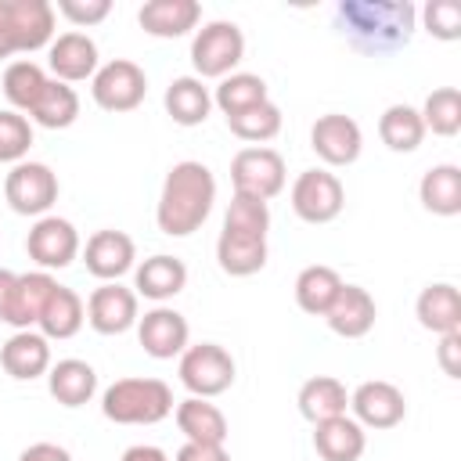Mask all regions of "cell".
<instances>
[{"instance_id": "cell-1", "label": "cell", "mask_w": 461, "mask_h": 461, "mask_svg": "<svg viewBox=\"0 0 461 461\" xmlns=\"http://www.w3.org/2000/svg\"><path fill=\"white\" fill-rule=\"evenodd\" d=\"M418 11L407 0H342L335 7V29L360 54H396L414 36Z\"/></svg>"}, {"instance_id": "cell-2", "label": "cell", "mask_w": 461, "mask_h": 461, "mask_svg": "<svg viewBox=\"0 0 461 461\" xmlns=\"http://www.w3.org/2000/svg\"><path fill=\"white\" fill-rule=\"evenodd\" d=\"M212 205H216L212 169L205 162L184 158V162H173L166 180H162L158 205H155V223L169 238H187L209 220Z\"/></svg>"}, {"instance_id": "cell-3", "label": "cell", "mask_w": 461, "mask_h": 461, "mask_svg": "<svg viewBox=\"0 0 461 461\" xmlns=\"http://www.w3.org/2000/svg\"><path fill=\"white\" fill-rule=\"evenodd\" d=\"M173 407V389L162 378H115L101 393V414L115 425H158Z\"/></svg>"}, {"instance_id": "cell-4", "label": "cell", "mask_w": 461, "mask_h": 461, "mask_svg": "<svg viewBox=\"0 0 461 461\" xmlns=\"http://www.w3.org/2000/svg\"><path fill=\"white\" fill-rule=\"evenodd\" d=\"M241 58H245V32L234 22L216 18V22H205L202 29H194L191 65H194L198 79H223L241 65Z\"/></svg>"}, {"instance_id": "cell-5", "label": "cell", "mask_w": 461, "mask_h": 461, "mask_svg": "<svg viewBox=\"0 0 461 461\" xmlns=\"http://www.w3.org/2000/svg\"><path fill=\"white\" fill-rule=\"evenodd\" d=\"M176 375H180V385L191 396L212 400V396H220V393H227L234 385L238 364L220 342H194V346H187L180 353Z\"/></svg>"}, {"instance_id": "cell-6", "label": "cell", "mask_w": 461, "mask_h": 461, "mask_svg": "<svg viewBox=\"0 0 461 461\" xmlns=\"http://www.w3.org/2000/svg\"><path fill=\"white\" fill-rule=\"evenodd\" d=\"M58 191H61L58 173L47 162L25 158V162L11 166L7 176H4V202L18 216H36V220L47 216L58 202Z\"/></svg>"}, {"instance_id": "cell-7", "label": "cell", "mask_w": 461, "mask_h": 461, "mask_svg": "<svg viewBox=\"0 0 461 461\" xmlns=\"http://www.w3.org/2000/svg\"><path fill=\"white\" fill-rule=\"evenodd\" d=\"M285 180H288L285 158H281V151H274L267 144H249L230 158L234 194H249V198L270 202V198H277L285 191Z\"/></svg>"}, {"instance_id": "cell-8", "label": "cell", "mask_w": 461, "mask_h": 461, "mask_svg": "<svg viewBox=\"0 0 461 461\" xmlns=\"http://www.w3.org/2000/svg\"><path fill=\"white\" fill-rule=\"evenodd\" d=\"M90 97L104 112H133L148 97V76L137 61L130 58H112L104 61L94 79H90Z\"/></svg>"}, {"instance_id": "cell-9", "label": "cell", "mask_w": 461, "mask_h": 461, "mask_svg": "<svg viewBox=\"0 0 461 461\" xmlns=\"http://www.w3.org/2000/svg\"><path fill=\"white\" fill-rule=\"evenodd\" d=\"M292 212L303 223H331L346 209V187L331 169H303L292 180Z\"/></svg>"}, {"instance_id": "cell-10", "label": "cell", "mask_w": 461, "mask_h": 461, "mask_svg": "<svg viewBox=\"0 0 461 461\" xmlns=\"http://www.w3.org/2000/svg\"><path fill=\"white\" fill-rule=\"evenodd\" d=\"M79 249H83V241H79V230H76V223L72 220H65V216H54V212H47V216H40L32 227H29V234H25V252H29V259L40 267V270H65L68 263H76L79 259Z\"/></svg>"}, {"instance_id": "cell-11", "label": "cell", "mask_w": 461, "mask_h": 461, "mask_svg": "<svg viewBox=\"0 0 461 461\" xmlns=\"http://www.w3.org/2000/svg\"><path fill=\"white\" fill-rule=\"evenodd\" d=\"M310 148L324 166H353L364 151V130L353 115L328 112L317 115V122L310 126Z\"/></svg>"}, {"instance_id": "cell-12", "label": "cell", "mask_w": 461, "mask_h": 461, "mask_svg": "<svg viewBox=\"0 0 461 461\" xmlns=\"http://www.w3.org/2000/svg\"><path fill=\"white\" fill-rule=\"evenodd\" d=\"M137 317H140V299L133 288L119 281H101L86 295V324L97 335H126L130 328H137Z\"/></svg>"}, {"instance_id": "cell-13", "label": "cell", "mask_w": 461, "mask_h": 461, "mask_svg": "<svg viewBox=\"0 0 461 461\" xmlns=\"http://www.w3.org/2000/svg\"><path fill=\"white\" fill-rule=\"evenodd\" d=\"M349 411L364 429H396L407 418V396L385 378H367L349 393Z\"/></svg>"}, {"instance_id": "cell-14", "label": "cell", "mask_w": 461, "mask_h": 461, "mask_svg": "<svg viewBox=\"0 0 461 461\" xmlns=\"http://www.w3.org/2000/svg\"><path fill=\"white\" fill-rule=\"evenodd\" d=\"M137 342L151 360H173L191 346V324L180 310L162 303L137 317Z\"/></svg>"}, {"instance_id": "cell-15", "label": "cell", "mask_w": 461, "mask_h": 461, "mask_svg": "<svg viewBox=\"0 0 461 461\" xmlns=\"http://www.w3.org/2000/svg\"><path fill=\"white\" fill-rule=\"evenodd\" d=\"M79 256H83L86 274H94L97 281H119V277H126L137 267V245H133V238L126 230H115V227L94 230L86 238V245L79 249Z\"/></svg>"}, {"instance_id": "cell-16", "label": "cell", "mask_w": 461, "mask_h": 461, "mask_svg": "<svg viewBox=\"0 0 461 461\" xmlns=\"http://www.w3.org/2000/svg\"><path fill=\"white\" fill-rule=\"evenodd\" d=\"M14 54H32L54 40V4L47 0H4Z\"/></svg>"}, {"instance_id": "cell-17", "label": "cell", "mask_w": 461, "mask_h": 461, "mask_svg": "<svg viewBox=\"0 0 461 461\" xmlns=\"http://www.w3.org/2000/svg\"><path fill=\"white\" fill-rule=\"evenodd\" d=\"M47 65L54 72V79L61 83H83V79H94V72L101 68V58H97V43L86 36V32H61L50 40L47 47Z\"/></svg>"}, {"instance_id": "cell-18", "label": "cell", "mask_w": 461, "mask_h": 461, "mask_svg": "<svg viewBox=\"0 0 461 461\" xmlns=\"http://www.w3.org/2000/svg\"><path fill=\"white\" fill-rule=\"evenodd\" d=\"M187 288V267L180 256H169V252H155L148 259H140L133 267V292L137 299H151L155 306L169 303L173 295H180Z\"/></svg>"}, {"instance_id": "cell-19", "label": "cell", "mask_w": 461, "mask_h": 461, "mask_svg": "<svg viewBox=\"0 0 461 461\" xmlns=\"http://www.w3.org/2000/svg\"><path fill=\"white\" fill-rule=\"evenodd\" d=\"M375 317H378V306H375V295L364 285H342L335 303L324 313L328 328L339 339H364L375 328Z\"/></svg>"}, {"instance_id": "cell-20", "label": "cell", "mask_w": 461, "mask_h": 461, "mask_svg": "<svg viewBox=\"0 0 461 461\" xmlns=\"http://www.w3.org/2000/svg\"><path fill=\"white\" fill-rule=\"evenodd\" d=\"M50 339H43L36 328L14 331L4 346H0V367L14 378V382H32L40 375L50 371Z\"/></svg>"}, {"instance_id": "cell-21", "label": "cell", "mask_w": 461, "mask_h": 461, "mask_svg": "<svg viewBox=\"0 0 461 461\" xmlns=\"http://www.w3.org/2000/svg\"><path fill=\"white\" fill-rule=\"evenodd\" d=\"M137 22L148 36L176 40L202 25V4L198 0H148L137 11Z\"/></svg>"}, {"instance_id": "cell-22", "label": "cell", "mask_w": 461, "mask_h": 461, "mask_svg": "<svg viewBox=\"0 0 461 461\" xmlns=\"http://www.w3.org/2000/svg\"><path fill=\"white\" fill-rule=\"evenodd\" d=\"M414 317L432 335L461 331V292L450 281H432L414 299Z\"/></svg>"}, {"instance_id": "cell-23", "label": "cell", "mask_w": 461, "mask_h": 461, "mask_svg": "<svg viewBox=\"0 0 461 461\" xmlns=\"http://www.w3.org/2000/svg\"><path fill=\"white\" fill-rule=\"evenodd\" d=\"M313 450L321 461H360L367 450V432L349 414L313 425Z\"/></svg>"}, {"instance_id": "cell-24", "label": "cell", "mask_w": 461, "mask_h": 461, "mask_svg": "<svg viewBox=\"0 0 461 461\" xmlns=\"http://www.w3.org/2000/svg\"><path fill=\"white\" fill-rule=\"evenodd\" d=\"M173 418H176V429L184 432V443H212V447L227 443V432H230L227 414L212 400L187 396L173 407Z\"/></svg>"}, {"instance_id": "cell-25", "label": "cell", "mask_w": 461, "mask_h": 461, "mask_svg": "<svg viewBox=\"0 0 461 461\" xmlns=\"http://www.w3.org/2000/svg\"><path fill=\"white\" fill-rule=\"evenodd\" d=\"M418 202L432 216H457L461 212V166L436 162L418 180Z\"/></svg>"}, {"instance_id": "cell-26", "label": "cell", "mask_w": 461, "mask_h": 461, "mask_svg": "<svg viewBox=\"0 0 461 461\" xmlns=\"http://www.w3.org/2000/svg\"><path fill=\"white\" fill-rule=\"evenodd\" d=\"M166 115L176 126H202L212 112V90L198 76H176L162 94Z\"/></svg>"}, {"instance_id": "cell-27", "label": "cell", "mask_w": 461, "mask_h": 461, "mask_svg": "<svg viewBox=\"0 0 461 461\" xmlns=\"http://www.w3.org/2000/svg\"><path fill=\"white\" fill-rule=\"evenodd\" d=\"M86 324V303L79 292H72L68 285H58L50 292V299L43 303L40 310V321H36V331L43 339H72L79 335V328Z\"/></svg>"}, {"instance_id": "cell-28", "label": "cell", "mask_w": 461, "mask_h": 461, "mask_svg": "<svg viewBox=\"0 0 461 461\" xmlns=\"http://www.w3.org/2000/svg\"><path fill=\"white\" fill-rule=\"evenodd\" d=\"M47 389L61 407H83L97 393V371L79 357H65L58 364H50Z\"/></svg>"}, {"instance_id": "cell-29", "label": "cell", "mask_w": 461, "mask_h": 461, "mask_svg": "<svg viewBox=\"0 0 461 461\" xmlns=\"http://www.w3.org/2000/svg\"><path fill=\"white\" fill-rule=\"evenodd\" d=\"M295 403H299V414L310 425H317V421H328V418L346 414L349 411V393H346V385L335 375H313V378H306L299 385Z\"/></svg>"}, {"instance_id": "cell-30", "label": "cell", "mask_w": 461, "mask_h": 461, "mask_svg": "<svg viewBox=\"0 0 461 461\" xmlns=\"http://www.w3.org/2000/svg\"><path fill=\"white\" fill-rule=\"evenodd\" d=\"M58 288V281L47 274V270H29V274H18L14 281V295H11V313H7V324L14 331H25V328H36L40 321V310L43 303L50 299V292Z\"/></svg>"}, {"instance_id": "cell-31", "label": "cell", "mask_w": 461, "mask_h": 461, "mask_svg": "<svg viewBox=\"0 0 461 461\" xmlns=\"http://www.w3.org/2000/svg\"><path fill=\"white\" fill-rule=\"evenodd\" d=\"M216 263L227 277H252L267 267V238H249V234H230L220 230L216 238Z\"/></svg>"}, {"instance_id": "cell-32", "label": "cell", "mask_w": 461, "mask_h": 461, "mask_svg": "<svg viewBox=\"0 0 461 461\" xmlns=\"http://www.w3.org/2000/svg\"><path fill=\"white\" fill-rule=\"evenodd\" d=\"M342 285H346V281L339 277L335 267H328V263H310V267H303L299 277H295V306H299L303 313H310V317H324Z\"/></svg>"}, {"instance_id": "cell-33", "label": "cell", "mask_w": 461, "mask_h": 461, "mask_svg": "<svg viewBox=\"0 0 461 461\" xmlns=\"http://www.w3.org/2000/svg\"><path fill=\"white\" fill-rule=\"evenodd\" d=\"M25 119L43 126V130H68L79 119V94H76V86H68V83L50 76L43 94H40V101L32 104V112Z\"/></svg>"}, {"instance_id": "cell-34", "label": "cell", "mask_w": 461, "mask_h": 461, "mask_svg": "<svg viewBox=\"0 0 461 461\" xmlns=\"http://www.w3.org/2000/svg\"><path fill=\"white\" fill-rule=\"evenodd\" d=\"M378 137L389 151L396 155H411L421 148L425 140V122H421V112L414 104H389L382 115H378Z\"/></svg>"}, {"instance_id": "cell-35", "label": "cell", "mask_w": 461, "mask_h": 461, "mask_svg": "<svg viewBox=\"0 0 461 461\" xmlns=\"http://www.w3.org/2000/svg\"><path fill=\"white\" fill-rule=\"evenodd\" d=\"M263 101H270V90H267V79L256 76V72H230L212 90V108H220L227 119L241 115V112H249Z\"/></svg>"}, {"instance_id": "cell-36", "label": "cell", "mask_w": 461, "mask_h": 461, "mask_svg": "<svg viewBox=\"0 0 461 461\" xmlns=\"http://www.w3.org/2000/svg\"><path fill=\"white\" fill-rule=\"evenodd\" d=\"M47 72L36 65V61H29V58H18V61H11L7 68H4V97L11 101V108L14 112H22V115H29L32 112V104L40 101V94H43V86H47Z\"/></svg>"}, {"instance_id": "cell-37", "label": "cell", "mask_w": 461, "mask_h": 461, "mask_svg": "<svg viewBox=\"0 0 461 461\" xmlns=\"http://www.w3.org/2000/svg\"><path fill=\"white\" fill-rule=\"evenodd\" d=\"M418 112H421L425 133H436V137L461 133V90L457 86H436Z\"/></svg>"}, {"instance_id": "cell-38", "label": "cell", "mask_w": 461, "mask_h": 461, "mask_svg": "<svg viewBox=\"0 0 461 461\" xmlns=\"http://www.w3.org/2000/svg\"><path fill=\"white\" fill-rule=\"evenodd\" d=\"M227 130L238 137V140H249V144H267L281 133V108L274 101H263L241 115H230L227 119Z\"/></svg>"}, {"instance_id": "cell-39", "label": "cell", "mask_w": 461, "mask_h": 461, "mask_svg": "<svg viewBox=\"0 0 461 461\" xmlns=\"http://www.w3.org/2000/svg\"><path fill=\"white\" fill-rule=\"evenodd\" d=\"M223 230L230 234H249V238H267L270 230V205L249 194H234L227 212H223Z\"/></svg>"}, {"instance_id": "cell-40", "label": "cell", "mask_w": 461, "mask_h": 461, "mask_svg": "<svg viewBox=\"0 0 461 461\" xmlns=\"http://www.w3.org/2000/svg\"><path fill=\"white\" fill-rule=\"evenodd\" d=\"M29 148H32V122L14 108H0V162L7 166L25 162Z\"/></svg>"}, {"instance_id": "cell-41", "label": "cell", "mask_w": 461, "mask_h": 461, "mask_svg": "<svg viewBox=\"0 0 461 461\" xmlns=\"http://www.w3.org/2000/svg\"><path fill=\"white\" fill-rule=\"evenodd\" d=\"M421 25L429 36H436L443 43L461 40V4L457 0H429L421 7Z\"/></svg>"}, {"instance_id": "cell-42", "label": "cell", "mask_w": 461, "mask_h": 461, "mask_svg": "<svg viewBox=\"0 0 461 461\" xmlns=\"http://www.w3.org/2000/svg\"><path fill=\"white\" fill-rule=\"evenodd\" d=\"M54 14L68 18L76 29H90L112 14V0H58Z\"/></svg>"}, {"instance_id": "cell-43", "label": "cell", "mask_w": 461, "mask_h": 461, "mask_svg": "<svg viewBox=\"0 0 461 461\" xmlns=\"http://www.w3.org/2000/svg\"><path fill=\"white\" fill-rule=\"evenodd\" d=\"M436 360H439V367H443V375H447V378H461V331L439 335Z\"/></svg>"}, {"instance_id": "cell-44", "label": "cell", "mask_w": 461, "mask_h": 461, "mask_svg": "<svg viewBox=\"0 0 461 461\" xmlns=\"http://www.w3.org/2000/svg\"><path fill=\"white\" fill-rule=\"evenodd\" d=\"M18 461H72V454L61 447V443H50V439H40V443H29Z\"/></svg>"}, {"instance_id": "cell-45", "label": "cell", "mask_w": 461, "mask_h": 461, "mask_svg": "<svg viewBox=\"0 0 461 461\" xmlns=\"http://www.w3.org/2000/svg\"><path fill=\"white\" fill-rule=\"evenodd\" d=\"M173 461H230V454L223 447H212V443H184Z\"/></svg>"}, {"instance_id": "cell-46", "label": "cell", "mask_w": 461, "mask_h": 461, "mask_svg": "<svg viewBox=\"0 0 461 461\" xmlns=\"http://www.w3.org/2000/svg\"><path fill=\"white\" fill-rule=\"evenodd\" d=\"M119 461H169V454L162 447H155V443H133V447L122 450Z\"/></svg>"}, {"instance_id": "cell-47", "label": "cell", "mask_w": 461, "mask_h": 461, "mask_svg": "<svg viewBox=\"0 0 461 461\" xmlns=\"http://www.w3.org/2000/svg\"><path fill=\"white\" fill-rule=\"evenodd\" d=\"M14 281L18 274L0 267V324H7V313H11V295H14Z\"/></svg>"}, {"instance_id": "cell-48", "label": "cell", "mask_w": 461, "mask_h": 461, "mask_svg": "<svg viewBox=\"0 0 461 461\" xmlns=\"http://www.w3.org/2000/svg\"><path fill=\"white\" fill-rule=\"evenodd\" d=\"M14 54V43H11V29H7V11H4V0H0V61Z\"/></svg>"}]
</instances>
